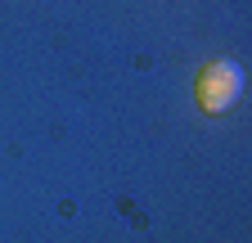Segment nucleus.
I'll list each match as a JSON object with an SVG mask.
<instances>
[{
	"label": "nucleus",
	"instance_id": "nucleus-1",
	"mask_svg": "<svg viewBox=\"0 0 252 243\" xmlns=\"http://www.w3.org/2000/svg\"><path fill=\"white\" fill-rule=\"evenodd\" d=\"M243 95V68L234 63V59H212V63H203L198 81H194V99L203 113H230Z\"/></svg>",
	"mask_w": 252,
	"mask_h": 243
}]
</instances>
